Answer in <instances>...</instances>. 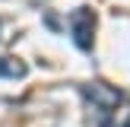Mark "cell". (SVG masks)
Listing matches in <instances>:
<instances>
[{
	"label": "cell",
	"mask_w": 130,
	"mask_h": 127,
	"mask_svg": "<svg viewBox=\"0 0 130 127\" xmlns=\"http://www.w3.org/2000/svg\"><path fill=\"white\" fill-rule=\"evenodd\" d=\"M83 95H86V102L99 111L102 121H105L121 102H124V92L114 89V86H108V83H89V86H83Z\"/></svg>",
	"instance_id": "1"
},
{
	"label": "cell",
	"mask_w": 130,
	"mask_h": 127,
	"mask_svg": "<svg viewBox=\"0 0 130 127\" xmlns=\"http://www.w3.org/2000/svg\"><path fill=\"white\" fill-rule=\"evenodd\" d=\"M70 32H73V41L83 51L92 48V32H95V13L89 6H76L70 13Z\"/></svg>",
	"instance_id": "2"
},
{
	"label": "cell",
	"mask_w": 130,
	"mask_h": 127,
	"mask_svg": "<svg viewBox=\"0 0 130 127\" xmlns=\"http://www.w3.org/2000/svg\"><path fill=\"white\" fill-rule=\"evenodd\" d=\"M0 76L6 80H22L25 76V64L19 57H0Z\"/></svg>",
	"instance_id": "3"
}]
</instances>
